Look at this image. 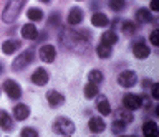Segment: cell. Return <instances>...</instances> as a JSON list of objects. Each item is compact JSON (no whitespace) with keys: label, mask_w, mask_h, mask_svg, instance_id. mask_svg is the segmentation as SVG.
<instances>
[{"label":"cell","mask_w":159,"mask_h":137,"mask_svg":"<svg viewBox=\"0 0 159 137\" xmlns=\"http://www.w3.org/2000/svg\"><path fill=\"white\" fill-rule=\"evenodd\" d=\"M23 5H25V0H8L2 12V20L5 23H13L18 18Z\"/></svg>","instance_id":"6da1fadb"},{"label":"cell","mask_w":159,"mask_h":137,"mask_svg":"<svg viewBox=\"0 0 159 137\" xmlns=\"http://www.w3.org/2000/svg\"><path fill=\"white\" fill-rule=\"evenodd\" d=\"M53 131L61 134V135H71L75 132V124L68 117H58L53 124Z\"/></svg>","instance_id":"7a4b0ae2"},{"label":"cell","mask_w":159,"mask_h":137,"mask_svg":"<svg viewBox=\"0 0 159 137\" xmlns=\"http://www.w3.org/2000/svg\"><path fill=\"white\" fill-rule=\"evenodd\" d=\"M33 61V51L32 50H27V51H23L20 56H17L13 60V63H12V68L15 71H22L23 68H27L30 63Z\"/></svg>","instance_id":"3957f363"},{"label":"cell","mask_w":159,"mask_h":137,"mask_svg":"<svg viewBox=\"0 0 159 137\" xmlns=\"http://www.w3.org/2000/svg\"><path fill=\"white\" fill-rule=\"evenodd\" d=\"M123 106L129 111H136L143 106V97L138 94H126L123 97Z\"/></svg>","instance_id":"277c9868"},{"label":"cell","mask_w":159,"mask_h":137,"mask_svg":"<svg viewBox=\"0 0 159 137\" xmlns=\"http://www.w3.org/2000/svg\"><path fill=\"white\" fill-rule=\"evenodd\" d=\"M3 91L7 92V96L12 97V99H18V97L22 96V88L18 86V83H15L12 79H7L3 83Z\"/></svg>","instance_id":"5b68a950"},{"label":"cell","mask_w":159,"mask_h":137,"mask_svg":"<svg viewBox=\"0 0 159 137\" xmlns=\"http://www.w3.org/2000/svg\"><path fill=\"white\" fill-rule=\"evenodd\" d=\"M136 73L134 71H129V70H126V71H123L121 75L118 76V83L121 84L123 88H133L134 84H136Z\"/></svg>","instance_id":"8992f818"},{"label":"cell","mask_w":159,"mask_h":137,"mask_svg":"<svg viewBox=\"0 0 159 137\" xmlns=\"http://www.w3.org/2000/svg\"><path fill=\"white\" fill-rule=\"evenodd\" d=\"M40 55V60L45 61V63H53L55 61V56H57V50H55L53 45H43L38 51Z\"/></svg>","instance_id":"52a82bcc"},{"label":"cell","mask_w":159,"mask_h":137,"mask_svg":"<svg viewBox=\"0 0 159 137\" xmlns=\"http://www.w3.org/2000/svg\"><path fill=\"white\" fill-rule=\"evenodd\" d=\"M133 53L138 60H146L149 56V53H151V50H149V46L144 41H138L133 45Z\"/></svg>","instance_id":"ba28073f"},{"label":"cell","mask_w":159,"mask_h":137,"mask_svg":"<svg viewBox=\"0 0 159 137\" xmlns=\"http://www.w3.org/2000/svg\"><path fill=\"white\" fill-rule=\"evenodd\" d=\"M32 81H33V84H37V86H45L48 83V73L45 71L43 68H38V70L32 75Z\"/></svg>","instance_id":"9c48e42d"},{"label":"cell","mask_w":159,"mask_h":137,"mask_svg":"<svg viewBox=\"0 0 159 137\" xmlns=\"http://www.w3.org/2000/svg\"><path fill=\"white\" fill-rule=\"evenodd\" d=\"M47 101H48V104L52 107H57V106H61L65 102V97H63V94H60L58 91L52 89V91L47 92Z\"/></svg>","instance_id":"30bf717a"},{"label":"cell","mask_w":159,"mask_h":137,"mask_svg":"<svg viewBox=\"0 0 159 137\" xmlns=\"http://www.w3.org/2000/svg\"><path fill=\"white\" fill-rule=\"evenodd\" d=\"M88 127H89L91 132H94V134H99V132L104 131L106 124H104V121L101 119V117H91L89 122H88Z\"/></svg>","instance_id":"8fae6325"},{"label":"cell","mask_w":159,"mask_h":137,"mask_svg":"<svg viewBox=\"0 0 159 137\" xmlns=\"http://www.w3.org/2000/svg\"><path fill=\"white\" fill-rule=\"evenodd\" d=\"M30 114V109H28V106L27 104H17L13 107V117L17 121H23V119H27Z\"/></svg>","instance_id":"7c38bea8"},{"label":"cell","mask_w":159,"mask_h":137,"mask_svg":"<svg viewBox=\"0 0 159 137\" xmlns=\"http://www.w3.org/2000/svg\"><path fill=\"white\" fill-rule=\"evenodd\" d=\"M143 134L146 137H157L159 134V129H157V124L152 121H148L143 124Z\"/></svg>","instance_id":"4fadbf2b"},{"label":"cell","mask_w":159,"mask_h":137,"mask_svg":"<svg viewBox=\"0 0 159 137\" xmlns=\"http://www.w3.org/2000/svg\"><path fill=\"white\" fill-rule=\"evenodd\" d=\"M22 36L27 38V40H35L38 36V30L33 23H27V25L22 27Z\"/></svg>","instance_id":"5bb4252c"},{"label":"cell","mask_w":159,"mask_h":137,"mask_svg":"<svg viewBox=\"0 0 159 137\" xmlns=\"http://www.w3.org/2000/svg\"><path fill=\"white\" fill-rule=\"evenodd\" d=\"M81 20H83V10H80L78 7L71 8L68 13V23L70 25H78V23H81Z\"/></svg>","instance_id":"9a60e30c"},{"label":"cell","mask_w":159,"mask_h":137,"mask_svg":"<svg viewBox=\"0 0 159 137\" xmlns=\"http://www.w3.org/2000/svg\"><path fill=\"white\" fill-rule=\"evenodd\" d=\"M18 48H20L18 40H7V41H3V45H2V51L5 55H13Z\"/></svg>","instance_id":"2e32d148"},{"label":"cell","mask_w":159,"mask_h":137,"mask_svg":"<svg viewBox=\"0 0 159 137\" xmlns=\"http://www.w3.org/2000/svg\"><path fill=\"white\" fill-rule=\"evenodd\" d=\"M91 23H93L94 27H99V28H101V27H106L108 23H109V20H108V17L104 15V13H99V12H98V13H93Z\"/></svg>","instance_id":"e0dca14e"},{"label":"cell","mask_w":159,"mask_h":137,"mask_svg":"<svg viewBox=\"0 0 159 137\" xmlns=\"http://www.w3.org/2000/svg\"><path fill=\"white\" fill-rule=\"evenodd\" d=\"M0 127L3 131H10L13 127V121L5 111H0Z\"/></svg>","instance_id":"ac0fdd59"},{"label":"cell","mask_w":159,"mask_h":137,"mask_svg":"<svg viewBox=\"0 0 159 137\" xmlns=\"http://www.w3.org/2000/svg\"><path fill=\"white\" fill-rule=\"evenodd\" d=\"M96 109L101 112L103 116L111 114V106H109V102H108L106 97H99V99H98V104H96Z\"/></svg>","instance_id":"d6986e66"},{"label":"cell","mask_w":159,"mask_h":137,"mask_svg":"<svg viewBox=\"0 0 159 137\" xmlns=\"http://www.w3.org/2000/svg\"><path fill=\"white\" fill-rule=\"evenodd\" d=\"M136 18H138L139 23H149V22H152L151 12L146 10V8H139V10L136 12Z\"/></svg>","instance_id":"ffe728a7"},{"label":"cell","mask_w":159,"mask_h":137,"mask_svg":"<svg viewBox=\"0 0 159 137\" xmlns=\"http://www.w3.org/2000/svg\"><path fill=\"white\" fill-rule=\"evenodd\" d=\"M98 84H94V83L89 81L86 86H84V97L86 99H93V97H96L98 96Z\"/></svg>","instance_id":"44dd1931"},{"label":"cell","mask_w":159,"mask_h":137,"mask_svg":"<svg viewBox=\"0 0 159 137\" xmlns=\"http://www.w3.org/2000/svg\"><path fill=\"white\" fill-rule=\"evenodd\" d=\"M116 41H118V35L114 32H104L103 35H101V43H103V45L113 46Z\"/></svg>","instance_id":"7402d4cb"},{"label":"cell","mask_w":159,"mask_h":137,"mask_svg":"<svg viewBox=\"0 0 159 137\" xmlns=\"http://www.w3.org/2000/svg\"><path fill=\"white\" fill-rule=\"evenodd\" d=\"M116 119L123 121L124 124H129V122H133V119H134L133 111H129V109H126V107H124V111H119L118 114H116Z\"/></svg>","instance_id":"603a6c76"},{"label":"cell","mask_w":159,"mask_h":137,"mask_svg":"<svg viewBox=\"0 0 159 137\" xmlns=\"http://www.w3.org/2000/svg\"><path fill=\"white\" fill-rule=\"evenodd\" d=\"M111 46L109 45H98V48H96V55L99 56V58H103V60H106V58H109L111 56Z\"/></svg>","instance_id":"cb8c5ba5"},{"label":"cell","mask_w":159,"mask_h":137,"mask_svg":"<svg viewBox=\"0 0 159 137\" xmlns=\"http://www.w3.org/2000/svg\"><path fill=\"white\" fill-rule=\"evenodd\" d=\"M27 15H28V18L32 22H40L43 18V12L40 10V8H28Z\"/></svg>","instance_id":"d4e9b609"},{"label":"cell","mask_w":159,"mask_h":137,"mask_svg":"<svg viewBox=\"0 0 159 137\" xmlns=\"http://www.w3.org/2000/svg\"><path fill=\"white\" fill-rule=\"evenodd\" d=\"M88 79L91 81V83H94V84H99V83L103 81V73L99 71V70H93V71H89Z\"/></svg>","instance_id":"484cf974"},{"label":"cell","mask_w":159,"mask_h":137,"mask_svg":"<svg viewBox=\"0 0 159 137\" xmlns=\"http://www.w3.org/2000/svg\"><path fill=\"white\" fill-rule=\"evenodd\" d=\"M124 5H126V2H124V0H109V8L114 10V12L123 10Z\"/></svg>","instance_id":"4316f807"},{"label":"cell","mask_w":159,"mask_h":137,"mask_svg":"<svg viewBox=\"0 0 159 137\" xmlns=\"http://www.w3.org/2000/svg\"><path fill=\"white\" fill-rule=\"evenodd\" d=\"M123 32H124V35H133V33L136 32V25H134L133 22H124L123 23Z\"/></svg>","instance_id":"83f0119b"},{"label":"cell","mask_w":159,"mask_h":137,"mask_svg":"<svg viewBox=\"0 0 159 137\" xmlns=\"http://www.w3.org/2000/svg\"><path fill=\"white\" fill-rule=\"evenodd\" d=\"M124 127H126V124H124L123 121L116 119V121L113 122V127H111V129H113L114 134H119V132H123V131H124Z\"/></svg>","instance_id":"f1b7e54d"},{"label":"cell","mask_w":159,"mask_h":137,"mask_svg":"<svg viewBox=\"0 0 159 137\" xmlns=\"http://www.w3.org/2000/svg\"><path fill=\"white\" fill-rule=\"evenodd\" d=\"M37 131L35 129H30V127H25V129H22V137H37Z\"/></svg>","instance_id":"f546056e"},{"label":"cell","mask_w":159,"mask_h":137,"mask_svg":"<svg viewBox=\"0 0 159 137\" xmlns=\"http://www.w3.org/2000/svg\"><path fill=\"white\" fill-rule=\"evenodd\" d=\"M149 40H151V43H152L154 46H159V32L154 30L151 33V36H149Z\"/></svg>","instance_id":"4dcf8cb0"},{"label":"cell","mask_w":159,"mask_h":137,"mask_svg":"<svg viewBox=\"0 0 159 137\" xmlns=\"http://www.w3.org/2000/svg\"><path fill=\"white\" fill-rule=\"evenodd\" d=\"M152 99H159V84H152Z\"/></svg>","instance_id":"1f68e13d"},{"label":"cell","mask_w":159,"mask_h":137,"mask_svg":"<svg viewBox=\"0 0 159 137\" xmlns=\"http://www.w3.org/2000/svg\"><path fill=\"white\" fill-rule=\"evenodd\" d=\"M151 10L157 12L159 10V0H151Z\"/></svg>","instance_id":"d6a6232c"},{"label":"cell","mask_w":159,"mask_h":137,"mask_svg":"<svg viewBox=\"0 0 159 137\" xmlns=\"http://www.w3.org/2000/svg\"><path fill=\"white\" fill-rule=\"evenodd\" d=\"M50 23H58V13H52V20H50Z\"/></svg>","instance_id":"836d02e7"},{"label":"cell","mask_w":159,"mask_h":137,"mask_svg":"<svg viewBox=\"0 0 159 137\" xmlns=\"http://www.w3.org/2000/svg\"><path fill=\"white\" fill-rule=\"evenodd\" d=\"M149 84H151V81H149V79H144V81H143V86H144V88L149 86Z\"/></svg>","instance_id":"e575fe53"},{"label":"cell","mask_w":159,"mask_h":137,"mask_svg":"<svg viewBox=\"0 0 159 137\" xmlns=\"http://www.w3.org/2000/svg\"><path fill=\"white\" fill-rule=\"evenodd\" d=\"M42 2H43V3H48V2H50V0H42Z\"/></svg>","instance_id":"d590c367"},{"label":"cell","mask_w":159,"mask_h":137,"mask_svg":"<svg viewBox=\"0 0 159 137\" xmlns=\"http://www.w3.org/2000/svg\"><path fill=\"white\" fill-rule=\"evenodd\" d=\"M0 73H2V65H0Z\"/></svg>","instance_id":"8d00e7d4"}]
</instances>
